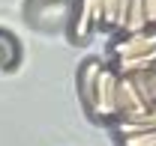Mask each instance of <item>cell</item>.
<instances>
[{
  "label": "cell",
  "instance_id": "obj_1",
  "mask_svg": "<svg viewBox=\"0 0 156 146\" xmlns=\"http://www.w3.org/2000/svg\"><path fill=\"white\" fill-rule=\"evenodd\" d=\"M117 87H120V75L114 69H102L96 81V95L90 105V116H96V119H114L117 116Z\"/></svg>",
  "mask_w": 156,
  "mask_h": 146
},
{
  "label": "cell",
  "instance_id": "obj_6",
  "mask_svg": "<svg viewBox=\"0 0 156 146\" xmlns=\"http://www.w3.org/2000/svg\"><path fill=\"white\" fill-rule=\"evenodd\" d=\"M156 128V110H147L141 116H129V119H117V134H141V131H153Z\"/></svg>",
  "mask_w": 156,
  "mask_h": 146
},
{
  "label": "cell",
  "instance_id": "obj_7",
  "mask_svg": "<svg viewBox=\"0 0 156 146\" xmlns=\"http://www.w3.org/2000/svg\"><path fill=\"white\" fill-rule=\"evenodd\" d=\"M132 81H135L138 92L144 95V101L156 108V69H147V72H138V75H129Z\"/></svg>",
  "mask_w": 156,
  "mask_h": 146
},
{
  "label": "cell",
  "instance_id": "obj_4",
  "mask_svg": "<svg viewBox=\"0 0 156 146\" xmlns=\"http://www.w3.org/2000/svg\"><path fill=\"white\" fill-rule=\"evenodd\" d=\"M99 72H102V63H99V60H87V63L81 66V72H78V90H81V98H84L87 110H90V105H93V95H96Z\"/></svg>",
  "mask_w": 156,
  "mask_h": 146
},
{
  "label": "cell",
  "instance_id": "obj_2",
  "mask_svg": "<svg viewBox=\"0 0 156 146\" xmlns=\"http://www.w3.org/2000/svg\"><path fill=\"white\" fill-rule=\"evenodd\" d=\"M156 51V27H144L138 33H123L111 45L114 57H138V54H150Z\"/></svg>",
  "mask_w": 156,
  "mask_h": 146
},
{
  "label": "cell",
  "instance_id": "obj_9",
  "mask_svg": "<svg viewBox=\"0 0 156 146\" xmlns=\"http://www.w3.org/2000/svg\"><path fill=\"white\" fill-rule=\"evenodd\" d=\"M99 6H102V24L114 27L117 24V0H99Z\"/></svg>",
  "mask_w": 156,
  "mask_h": 146
},
{
  "label": "cell",
  "instance_id": "obj_5",
  "mask_svg": "<svg viewBox=\"0 0 156 146\" xmlns=\"http://www.w3.org/2000/svg\"><path fill=\"white\" fill-rule=\"evenodd\" d=\"M156 69V51L150 54H138V57H114V72L117 75H138Z\"/></svg>",
  "mask_w": 156,
  "mask_h": 146
},
{
  "label": "cell",
  "instance_id": "obj_8",
  "mask_svg": "<svg viewBox=\"0 0 156 146\" xmlns=\"http://www.w3.org/2000/svg\"><path fill=\"white\" fill-rule=\"evenodd\" d=\"M120 146H156V128L141 131V134H126V137H120Z\"/></svg>",
  "mask_w": 156,
  "mask_h": 146
},
{
  "label": "cell",
  "instance_id": "obj_3",
  "mask_svg": "<svg viewBox=\"0 0 156 146\" xmlns=\"http://www.w3.org/2000/svg\"><path fill=\"white\" fill-rule=\"evenodd\" d=\"M93 27H102V6L99 0H81L75 15V27H72V36L75 39H87Z\"/></svg>",
  "mask_w": 156,
  "mask_h": 146
}]
</instances>
